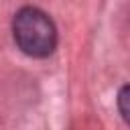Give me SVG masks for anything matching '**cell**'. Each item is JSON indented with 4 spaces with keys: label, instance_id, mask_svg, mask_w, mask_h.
<instances>
[{
    "label": "cell",
    "instance_id": "1",
    "mask_svg": "<svg viewBox=\"0 0 130 130\" xmlns=\"http://www.w3.org/2000/svg\"><path fill=\"white\" fill-rule=\"evenodd\" d=\"M16 45L30 57H47L55 51L57 30L53 20L39 8H20L12 22Z\"/></svg>",
    "mask_w": 130,
    "mask_h": 130
},
{
    "label": "cell",
    "instance_id": "2",
    "mask_svg": "<svg viewBox=\"0 0 130 130\" xmlns=\"http://www.w3.org/2000/svg\"><path fill=\"white\" fill-rule=\"evenodd\" d=\"M118 110H120L122 118L130 124V83L124 85L118 93Z\"/></svg>",
    "mask_w": 130,
    "mask_h": 130
}]
</instances>
